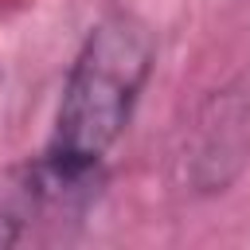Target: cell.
Wrapping results in <instances>:
<instances>
[{
	"mask_svg": "<svg viewBox=\"0 0 250 250\" xmlns=\"http://www.w3.org/2000/svg\"><path fill=\"white\" fill-rule=\"evenodd\" d=\"M152 62V27L133 12H109L86 31L62 82L51 141L31 160L47 219H78L94 203L105 156L129 129Z\"/></svg>",
	"mask_w": 250,
	"mask_h": 250,
	"instance_id": "obj_1",
	"label": "cell"
},
{
	"mask_svg": "<svg viewBox=\"0 0 250 250\" xmlns=\"http://www.w3.org/2000/svg\"><path fill=\"white\" fill-rule=\"evenodd\" d=\"M35 219H47L35 164L27 160V164L0 168V246H16Z\"/></svg>",
	"mask_w": 250,
	"mask_h": 250,
	"instance_id": "obj_2",
	"label": "cell"
}]
</instances>
